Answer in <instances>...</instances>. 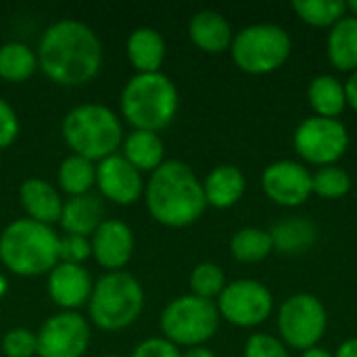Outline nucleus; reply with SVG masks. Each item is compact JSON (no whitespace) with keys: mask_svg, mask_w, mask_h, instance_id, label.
<instances>
[{"mask_svg":"<svg viewBox=\"0 0 357 357\" xmlns=\"http://www.w3.org/2000/svg\"><path fill=\"white\" fill-rule=\"evenodd\" d=\"M121 157L140 174L142 172L153 174L157 167L165 163V144L157 132L132 130L128 136H123Z\"/></svg>","mask_w":357,"mask_h":357,"instance_id":"obj_22","label":"nucleus"},{"mask_svg":"<svg viewBox=\"0 0 357 357\" xmlns=\"http://www.w3.org/2000/svg\"><path fill=\"white\" fill-rule=\"evenodd\" d=\"M94 280L84 266L56 264L48 274V295L61 312H77L88 305Z\"/></svg>","mask_w":357,"mask_h":357,"instance_id":"obj_16","label":"nucleus"},{"mask_svg":"<svg viewBox=\"0 0 357 357\" xmlns=\"http://www.w3.org/2000/svg\"><path fill=\"white\" fill-rule=\"evenodd\" d=\"M312 190L314 195L328 201L343 199L351 190V178L345 169L337 165L320 167L316 174H312Z\"/></svg>","mask_w":357,"mask_h":357,"instance_id":"obj_31","label":"nucleus"},{"mask_svg":"<svg viewBox=\"0 0 357 357\" xmlns=\"http://www.w3.org/2000/svg\"><path fill=\"white\" fill-rule=\"evenodd\" d=\"M335 357H357V339H349L339 345Z\"/></svg>","mask_w":357,"mask_h":357,"instance_id":"obj_38","label":"nucleus"},{"mask_svg":"<svg viewBox=\"0 0 357 357\" xmlns=\"http://www.w3.org/2000/svg\"><path fill=\"white\" fill-rule=\"evenodd\" d=\"M38 69L59 86H84L102 65V44L90 25L77 19H61L40 38Z\"/></svg>","mask_w":357,"mask_h":357,"instance_id":"obj_1","label":"nucleus"},{"mask_svg":"<svg viewBox=\"0 0 357 357\" xmlns=\"http://www.w3.org/2000/svg\"><path fill=\"white\" fill-rule=\"evenodd\" d=\"M274 251L272 236L261 228H243L230 241V253L241 264L264 261Z\"/></svg>","mask_w":357,"mask_h":357,"instance_id":"obj_28","label":"nucleus"},{"mask_svg":"<svg viewBox=\"0 0 357 357\" xmlns=\"http://www.w3.org/2000/svg\"><path fill=\"white\" fill-rule=\"evenodd\" d=\"M92 257L107 272H121L134 257V232L121 220H102L90 236Z\"/></svg>","mask_w":357,"mask_h":357,"instance_id":"obj_15","label":"nucleus"},{"mask_svg":"<svg viewBox=\"0 0 357 357\" xmlns=\"http://www.w3.org/2000/svg\"><path fill=\"white\" fill-rule=\"evenodd\" d=\"M261 186L266 197L282 207H299L314 195L310 169L291 159L270 163L261 174Z\"/></svg>","mask_w":357,"mask_h":357,"instance_id":"obj_13","label":"nucleus"},{"mask_svg":"<svg viewBox=\"0 0 357 357\" xmlns=\"http://www.w3.org/2000/svg\"><path fill=\"white\" fill-rule=\"evenodd\" d=\"M96 188L102 199L128 207L144 195V180L142 174L121 157V153H115L96 163Z\"/></svg>","mask_w":357,"mask_h":357,"instance_id":"obj_14","label":"nucleus"},{"mask_svg":"<svg viewBox=\"0 0 357 357\" xmlns=\"http://www.w3.org/2000/svg\"><path fill=\"white\" fill-rule=\"evenodd\" d=\"M0 261L23 278L50 274L59 264V234L29 218L15 220L0 234Z\"/></svg>","mask_w":357,"mask_h":357,"instance_id":"obj_3","label":"nucleus"},{"mask_svg":"<svg viewBox=\"0 0 357 357\" xmlns=\"http://www.w3.org/2000/svg\"><path fill=\"white\" fill-rule=\"evenodd\" d=\"M61 134L73 155L94 163L115 155L123 142V130L117 113L98 102L73 107L63 117Z\"/></svg>","mask_w":357,"mask_h":357,"instance_id":"obj_5","label":"nucleus"},{"mask_svg":"<svg viewBox=\"0 0 357 357\" xmlns=\"http://www.w3.org/2000/svg\"><path fill=\"white\" fill-rule=\"evenodd\" d=\"M144 310V291L130 272H107L94 287L88 301L92 324L105 333H117L132 326Z\"/></svg>","mask_w":357,"mask_h":357,"instance_id":"obj_6","label":"nucleus"},{"mask_svg":"<svg viewBox=\"0 0 357 357\" xmlns=\"http://www.w3.org/2000/svg\"><path fill=\"white\" fill-rule=\"evenodd\" d=\"M276 251L284 255H301L310 251L318 241V228L314 222L303 218H287L268 230Z\"/></svg>","mask_w":357,"mask_h":357,"instance_id":"obj_23","label":"nucleus"},{"mask_svg":"<svg viewBox=\"0 0 357 357\" xmlns=\"http://www.w3.org/2000/svg\"><path fill=\"white\" fill-rule=\"evenodd\" d=\"M142 197L151 218L167 228L195 224L207 207L203 182L192 167L180 159H165V163L151 174L149 182H144Z\"/></svg>","mask_w":357,"mask_h":357,"instance_id":"obj_2","label":"nucleus"},{"mask_svg":"<svg viewBox=\"0 0 357 357\" xmlns=\"http://www.w3.org/2000/svg\"><path fill=\"white\" fill-rule=\"evenodd\" d=\"M293 50L289 31L276 23H253L234 33L230 54L234 65L249 75H268L280 69Z\"/></svg>","mask_w":357,"mask_h":357,"instance_id":"obj_7","label":"nucleus"},{"mask_svg":"<svg viewBox=\"0 0 357 357\" xmlns=\"http://www.w3.org/2000/svg\"><path fill=\"white\" fill-rule=\"evenodd\" d=\"M345 96H347V107L357 111V71H354L345 82Z\"/></svg>","mask_w":357,"mask_h":357,"instance_id":"obj_37","label":"nucleus"},{"mask_svg":"<svg viewBox=\"0 0 357 357\" xmlns=\"http://www.w3.org/2000/svg\"><path fill=\"white\" fill-rule=\"evenodd\" d=\"M245 357H291L284 343H280L276 337L259 333L251 335L245 343Z\"/></svg>","mask_w":357,"mask_h":357,"instance_id":"obj_34","label":"nucleus"},{"mask_svg":"<svg viewBox=\"0 0 357 357\" xmlns=\"http://www.w3.org/2000/svg\"><path fill=\"white\" fill-rule=\"evenodd\" d=\"M347 10L351 13V17H357V0H351V2H347Z\"/></svg>","mask_w":357,"mask_h":357,"instance_id":"obj_42","label":"nucleus"},{"mask_svg":"<svg viewBox=\"0 0 357 357\" xmlns=\"http://www.w3.org/2000/svg\"><path fill=\"white\" fill-rule=\"evenodd\" d=\"M182 357H218L209 347L201 345V347H190L186 351H182Z\"/></svg>","mask_w":357,"mask_h":357,"instance_id":"obj_39","label":"nucleus"},{"mask_svg":"<svg viewBox=\"0 0 357 357\" xmlns=\"http://www.w3.org/2000/svg\"><path fill=\"white\" fill-rule=\"evenodd\" d=\"M6 291H8V280H6L4 274H0V299L6 295Z\"/></svg>","mask_w":357,"mask_h":357,"instance_id":"obj_41","label":"nucleus"},{"mask_svg":"<svg viewBox=\"0 0 357 357\" xmlns=\"http://www.w3.org/2000/svg\"><path fill=\"white\" fill-rule=\"evenodd\" d=\"M326 52L339 71H357V17L345 15L337 25L331 27Z\"/></svg>","mask_w":357,"mask_h":357,"instance_id":"obj_25","label":"nucleus"},{"mask_svg":"<svg viewBox=\"0 0 357 357\" xmlns=\"http://www.w3.org/2000/svg\"><path fill=\"white\" fill-rule=\"evenodd\" d=\"M88 257H92L90 238L75 236V234H63V236H59V261L61 264L84 266V261Z\"/></svg>","mask_w":357,"mask_h":357,"instance_id":"obj_33","label":"nucleus"},{"mask_svg":"<svg viewBox=\"0 0 357 357\" xmlns=\"http://www.w3.org/2000/svg\"><path fill=\"white\" fill-rule=\"evenodd\" d=\"M56 182L61 190L69 195V199L90 195V190L96 186V163L71 153L61 161Z\"/></svg>","mask_w":357,"mask_h":357,"instance_id":"obj_26","label":"nucleus"},{"mask_svg":"<svg viewBox=\"0 0 357 357\" xmlns=\"http://www.w3.org/2000/svg\"><path fill=\"white\" fill-rule=\"evenodd\" d=\"M220 318L238 328H253L264 324L274 312V299L266 284L253 278L228 282L218 297Z\"/></svg>","mask_w":357,"mask_h":357,"instance_id":"obj_11","label":"nucleus"},{"mask_svg":"<svg viewBox=\"0 0 357 357\" xmlns=\"http://www.w3.org/2000/svg\"><path fill=\"white\" fill-rule=\"evenodd\" d=\"M293 10L312 27H333L347 15V2L343 0H295Z\"/></svg>","mask_w":357,"mask_h":357,"instance_id":"obj_29","label":"nucleus"},{"mask_svg":"<svg viewBox=\"0 0 357 357\" xmlns=\"http://www.w3.org/2000/svg\"><path fill=\"white\" fill-rule=\"evenodd\" d=\"M226 284V274L218 264L203 261L195 266V270L190 272V295L195 297L213 301L222 295Z\"/></svg>","mask_w":357,"mask_h":357,"instance_id":"obj_30","label":"nucleus"},{"mask_svg":"<svg viewBox=\"0 0 357 357\" xmlns=\"http://www.w3.org/2000/svg\"><path fill=\"white\" fill-rule=\"evenodd\" d=\"M180 107L176 84L161 71L132 75L119 98V109L134 130L159 132L167 128Z\"/></svg>","mask_w":357,"mask_h":357,"instance_id":"obj_4","label":"nucleus"},{"mask_svg":"<svg viewBox=\"0 0 357 357\" xmlns=\"http://www.w3.org/2000/svg\"><path fill=\"white\" fill-rule=\"evenodd\" d=\"M38 337V357H84L90 345V324L77 312L50 316Z\"/></svg>","mask_w":357,"mask_h":357,"instance_id":"obj_12","label":"nucleus"},{"mask_svg":"<svg viewBox=\"0 0 357 357\" xmlns=\"http://www.w3.org/2000/svg\"><path fill=\"white\" fill-rule=\"evenodd\" d=\"M100 357H121V356H113V354H109V356H100Z\"/></svg>","mask_w":357,"mask_h":357,"instance_id":"obj_43","label":"nucleus"},{"mask_svg":"<svg viewBox=\"0 0 357 357\" xmlns=\"http://www.w3.org/2000/svg\"><path fill=\"white\" fill-rule=\"evenodd\" d=\"M130 357H182V351L163 337L144 339Z\"/></svg>","mask_w":357,"mask_h":357,"instance_id":"obj_36","label":"nucleus"},{"mask_svg":"<svg viewBox=\"0 0 357 357\" xmlns=\"http://www.w3.org/2000/svg\"><path fill=\"white\" fill-rule=\"evenodd\" d=\"M0 354L6 357H38V337L33 331L17 326L2 335Z\"/></svg>","mask_w":357,"mask_h":357,"instance_id":"obj_32","label":"nucleus"},{"mask_svg":"<svg viewBox=\"0 0 357 357\" xmlns=\"http://www.w3.org/2000/svg\"><path fill=\"white\" fill-rule=\"evenodd\" d=\"M102 201L96 195H82V197H71L63 203L61 211V228L65 234H75V236H86L90 238L96 228L102 224Z\"/></svg>","mask_w":357,"mask_h":357,"instance_id":"obj_21","label":"nucleus"},{"mask_svg":"<svg viewBox=\"0 0 357 357\" xmlns=\"http://www.w3.org/2000/svg\"><path fill=\"white\" fill-rule=\"evenodd\" d=\"M19 201L29 220L52 226L61 220L63 199L59 190L44 178H27L19 186Z\"/></svg>","mask_w":357,"mask_h":357,"instance_id":"obj_17","label":"nucleus"},{"mask_svg":"<svg viewBox=\"0 0 357 357\" xmlns=\"http://www.w3.org/2000/svg\"><path fill=\"white\" fill-rule=\"evenodd\" d=\"M21 123L17 117V111L0 96V149L10 146L19 136Z\"/></svg>","mask_w":357,"mask_h":357,"instance_id":"obj_35","label":"nucleus"},{"mask_svg":"<svg viewBox=\"0 0 357 357\" xmlns=\"http://www.w3.org/2000/svg\"><path fill=\"white\" fill-rule=\"evenodd\" d=\"M38 69L36 52L23 42H6L0 46V77L10 84L29 79Z\"/></svg>","mask_w":357,"mask_h":357,"instance_id":"obj_27","label":"nucleus"},{"mask_svg":"<svg viewBox=\"0 0 357 357\" xmlns=\"http://www.w3.org/2000/svg\"><path fill=\"white\" fill-rule=\"evenodd\" d=\"M126 54L136 73H157L167 54L165 38L155 27H136L126 40Z\"/></svg>","mask_w":357,"mask_h":357,"instance_id":"obj_18","label":"nucleus"},{"mask_svg":"<svg viewBox=\"0 0 357 357\" xmlns=\"http://www.w3.org/2000/svg\"><path fill=\"white\" fill-rule=\"evenodd\" d=\"M301 357H335L331 351H326V349H322V347H312V349H307V351H303Z\"/></svg>","mask_w":357,"mask_h":357,"instance_id":"obj_40","label":"nucleus"},{"mask_svg":"<svg viewBox=\"0 0 357 357\" xmlns=\"http://www.w3.org/2000/svg\"><path fill=\"white\" fill-rule=\"evenodd\" d=\"M328 326L324 303L310 293L289 297L278 310V331L282 341L299 351L318 347Z\"/></svg>","mask_w":357,"mask_h":357,"instance_id":"obj_9","label":"nucleus"},{"mask_svg":"<svg viewBox=\"0 0 357 357\" xmlns=\"http://www.w3.org/2000/svg\"><path fill=\"white\" fill-rule=\"evenodd\" d=\"M293 146L297 155L310 165H337V161L349 149V132L341 119L314 115L297 126L293 134Z\"/></svg>","mask_w":357,"mask_h":357,"instance_id":"obj_10","label":"nucleus"},{"mask_svg":"<svg viewBox=\"0 0 357 357\" xmlns=\"http://www.w3.org/2000/svg\"><path fill=\"white\" fill-rule=\"evenodd\" d=\"M307 102L316 117L339 119L347 109L345 84L335 75H318L307 86Z\"/></svg>","mask_w":357,"mask_h":357,"instance_id":"obj_24","label":"nucleus"},{"mask_svg":"<svg viewBox=\"0 0 357 357\" xmlns=\"http://www.w3.org/2000/svg\"><path fill=\"white\" fill-rule=\"evenodd\" d=\"M220 312L215 301H207L195 295H182L172 299L159 318L163 339L180 347H201L211 341L220 328Z\"/></svg>","mask_w":357,"mask_h":357,"instance_id":"obj_8","label":"nucleus"},{"mask_svg":"<svg viewBox=\"0 0 357 357\" xmlns=\"http://www.w3.org/2000/svg\"><path fill=\"white\" fill-rule=\"evenodd\" d=\"M188 36L192 44L209 54H220L232 44V27L228 19L218 10H199L188 23Z\"/></svg>","mask_w":357,"mask_h":357,"instance_id":"obj_19","label":"nucleus"},{"mask_svg":"<svg viewBox=\"0 0 357 357\" xmlns=\"http://www.w3.org/2000/svg\"><path fill=\"white\" fill-rule=\"evenodd\" d=\"M247 190V180L236 165H218L203 180L205 203L215 209L234 207Z\"/></svg>","mask_w":357,"mask_h":357,"instance_id":"obj_20","label":"nucleus"}]
</instances>
